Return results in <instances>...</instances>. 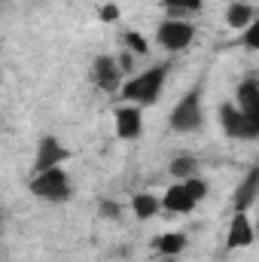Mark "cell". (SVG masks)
Returning <instances> with one entry per match:
<instances>
[{"label":"cell","instance_id":"cell-1","mask_svg":"<svg viewBox=\"0 0 259 262\" xmlns=\"http://www.w3.org/2000/svg\"><path fill=\"white\" fill-rule=\"evenodd\" d=\"M168 70H171V64H153V67H146V70H140V73H131V76L122 79V85H119L116 95L125 104L149 107V104L159 101V95L165 89V79H168Z\"/></svg>","mask_w":259,"mask_h":262},{"label":"cell","instance_id":"cell-2","mask_svg":"<svg viewBox=\"0 0 259 262\" xmlns=\"http://www.w3.org/2000/svg\"><path fill=\"white\" fill-rule=\"evenodd\" d=\"M207 195V183L201 177H189V180H177L165 189V195L159 198V207L171 210V213H192L198 201Z\"/></svg>","mask_w":259,"mask_h":262},{"label":"cell","instance_id":"cell-3","mask_svg":"<svg viewBox=\"0 0 259 262\" xmlns=\"http://www.w3.org/2000/svg\"><path fill=\"white\" fill-rule=\"evenodd\" d=\"M28 189H31V195L46 198V201H67V198H70V177H67L64 168L34 171Z\"/></svg>","mask_w":259,"mask_h":262},{"label":"cell","instance_id":"cell-4","mask_svg":"<svg viewBox=\"0 0 259 262\" xmlns=\"http://www.w3.org/2000/svg\"><path fill=\"white\" fill-rule=\"evenodd\" d=\"M171 128L174 131H198L201 128V122H204V107H201V85H195L189 89L180 101H177V107L171 110Z\"/></svg>","mask_w":259,"mask_h":262},{"label":"cell","instance_id":"cell-5","mask_svg":"<svg viewBox=\"0 0 259 262\" xmlns=\"http://www.w3.org/2000/svg\"><path fill=\"white\" fill-rule=\"evenodd\" d=\"M195 40V25L186 18H165L159 28H156V43L165 49V52H183L189 49Z\"/></svg>","mask_w":259,"mask_h":262},{"label":"cell","instance_id":"cell-6","mask_svg":"<svg viewBox=\"0 0 259 262\" xmlns=\"http://www.w3.org/2000/svg\"><path fill=\"white\" fill-rule=\"evenodd\" d=\"M220 125L229 137H238V140H253L259 134V119H250L244 116L232 101L220 104Z\"/></svg>","mask_w":259,"mask_h":262},{"label":"cell","instance_id":"cell-7","mask_svg":"<svg viewBox=\"0 0 259 262\" xmlns=\"http://www.w3.org/2000/svg\"><path fill=\"white\" fill-rule=\"evenodd\" d=\"M70 159V149L55 137V134H43L37 143V159H34V171H46V168H61Z\"/></svg>","mask_w":259,"mask_h":262},{"label":"cell","instance_id":"cell-8","mask_svg":"<svg viewBox=\"0 0 259 262\" xmlns=\"http://www.w3.org/2000/svg\"><path fill=\"white\" fill-rule=\"evenodd\" d=\"M92 76H95V82H98V89L101 92H119V85H122V70L116 64V55H98L95 58V64H92Z\"/></svg>","mask_w":259,"mask_h":262},{"label":"cell","instance_id":"cell-9","mask_svg":"<svg viewBox=\"0 0 259 262\" xmlns=\"http://www.w3.org/2000/svg\"><path fill=\"white\" fill-rule=\"evenodd\" d=\"M113 122H116V134L122 140H137L143 134V107H134V104L116 107Z\"/></svg>","mask_w":259,"mask_h":262},{"label":"cell","instance_id":"cell-10","mask_svg":"<svg viewBox=\"0 0 259 262\" xmlns=\"http://www.w3.org/2000/svg\"><path fill=\"white\" fill-rule=\"evenodd\" d=\"M250 244H253V220H250V213L235 210V216L229 223V232H226V247L241 250V247H250Z\"/></svg>","mask_w":259,"mask_h":262},{"label":"cell","instance_id":"cell-11","mask_svg":"<svg viewBox=\"0 0 259 262\" xmlns=\"http://www.w3.org/2000/svg\"><path fill=\"white\" fill-rule=\"evenodd\" d=\"M235 107H238L244 116L259 119V82L253 76H247V79L238 85V92H235Z\"/></svg>","mask_w":259,"mask_h":262},{"label":"cell","instance_id":"cell-12","mask_svg":"<svg viewBox=\"0 0 259 262\" xmlns=\"http://www.w3.org/2000/svg\"><path fill=\"white\" fill-rule=\"evenodd\" d=\"M256 195H259V168H253V171L244 177V183L235 189V198H232L235 210H244V213H250V207L256 204Z\"/></svg>","mask_w":259,"mask_h":262},{"label":"cell","instance_id":"cell-13","mask_svg":"<svg viewBox=\"0 0 259 262\" xmlns=\"http://www.w3.org/2000/svg\"><path fill=\"white\" fill-rule=\"evenodd\" d=\"M253 21H256V9H253L250 3H244V0L229 3V9H226V25H229L232 31H244V28L253 25Z\"/></svg>","mask_w":259,"mask_h":262},{"label":"cell","instance_id":"cell-14","mask_svg":"<svg viewBox=\"0 0 259 262\" xmlns=\"http://www.w3.org/2000/svg\"><path fill=\"white\" fill-rule=\"evenodd\" d=\"M186 244H189V238L183 232H162V235L153 238V250L162 253V256H177V253L186 250Z\"/></svg>","mask_w":259,"mask_h":262},{"label":"cell","instance_id":"cell-15","mask_svg":"<svg viewBox=\"0 0 259 262\" xmlns=\"http://www.w3.org/2000/svg\"><path fill=\"white\" fill-rule=\"evenodd\" d=\"M168 174H171L174 180H189V177H198V159L189 156V152L174 156V159H171V165H168Z\"/></svg>","mask_w":259,"mask_h":262},{"label":"cell","instance_id":"cell-16","mask_svg":"<svg viewBox=\"0 0 259 262\" xmlns=\"http://www.w3.org/2000/svg\"><path fill=\"white\" fill-rule=\"evenodd\" d=\"M131 210H134L137 220H153L162 207H159V198L156 195H149V192H137V195L131 198Z\"/></svg>","mask_w":259,"mask_h":262},{"label":"cell","instance_id":"cell-17","mask_svg":"<svg viewBox=\"0 0 259 262\" xmlns=\"http://www.w3.org/2000/svg\"><path fill=\"white\" fill-rule=\"evenodd\" d=\"M162 3H165V9L171 12V18H180V15H186V12H198L204 0H162Z\"/></svg>","mask_w":259,"mask_h":262},{"label":"cell","instance_id":"cell-18","mask_svg":"<svg viewBox=\"0 0 259 262\" xmlns=\"http://www.w3.org/2000/svg\"><path fill=\"white\" fill-rule=\"evenodd\" d=\"M125 49H128L134 58H137V55L143 58V55L149 52V43L143 40V34H137V31H125Z\"/></svg>","mask_w":259,"mask_h":262},{"label":"cell","instance_id":"cell-19","mask_svg":"<svg viewBox=\"0 0 259 262\" xmlns=\"http://www.w3.org/2000/svg\"><path fill=\"white\" fill-rule=\"evenodd\" d=\"M244 46H247L250 52H256V49H259V25H256V21L244 28Z\"/></svg>","mask_w":259,"mask_h":262},{"label":"cell","instance_id":"cell-20","mask_svg":"<svg viewBox=\"0 0 259 262\" xmlns=\"http://www.w3.org/2000/svg\"><path fill=\"white\" fill-rule=\"evenodd\" d=\"M98 18H101V21H119V6H116V3H104V6L98 9Z\"/></svg>","mask_w":259,"mask_h":262},{"label":"cell","instance_id":"cell-21","mask_svg":"<svg viewBox=\"0 0 259 262\" xmlns=\"http://www.w3.org/2000/svg\"><path fill=\"white\" fill-rule=\"evenodd\" d=\"M116 64H119V70H122V76H131V70H134V55H131L128 49L119 52V55H116Z\"/></svg>","mask_w":259,"mask_h":262},{"label":"cell","instance_id":"cell-22","mask_svg":"<svg viewBox=\"0 0 259 262\" xmlns=\"http://www.w3.org/2000/svg\"><path fill=\"white\" fill-rule=\"evenodd\" d=\"M119 213H122V207H119L116 201H101V216H107V220H119Z\"/></svg>","mask_w":259,"mask_h":262},{"label":"cell","instance_id":"cell-23","mask_svg":"<svg viewBox=\"0 0 259 262\" xmlns=\"http://www.w3.org/2000/svg\"><path fill=\"white\" fill-rule=\"evenodd\" d=\"M0 3H6V0H0Z\"/></svg>","mask_w":259,"mask_h":262}]
</instances>
